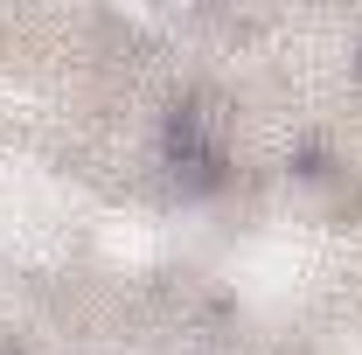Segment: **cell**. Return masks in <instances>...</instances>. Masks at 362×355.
<instances>
[]
</instances>
